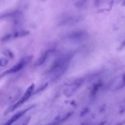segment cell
<instances>
[{
    "instance_id": "cell-4",
    "label": "cell",
    "mask_w": 125,
    "mask_h": 125,
    "mask_svg": "<svg viewBox=\"0 0 125 125\" xmlns=\"http://www.w3.org/2000/svg\"><path fill=\"white\" fill-rule=\"evenodd\" d=\"M88 33L84 30H77L71 32L66 34L67 40L73 42H80L84 41L88 37Z\"/></svg>"
},
{
    "instance_id": "cell-9",
    "label": "cell",
    "mask_w": 125,
    "mask_h": 125,
    "mask_svg": "<svg viewBox=\"0 0 125 125\" xmlns=\"http://www.w3.org/2000/svg\"><path fill=\"white\" fill-rule=\"evenodd\" d=\"M101 83H97L94 85V86L91 90V95L92 96H94L96 94L98 90L99 89V88L101 86Z\"/></svg>"
},
{
    "instance_id": "cell-1",
    "label": "cell",
    "mask_w": 125,
    "mask_h": 125,
    "mask_svg": "<svg viewBox=\"0 0 125 125\" xmlns=\"http://www.w3.org/2000/svg\"><path fill=\"white\" fill-rule=\"evenodd\" d=\"M74 55V53L73 52L63 53L55 60L49 71L52 81H55L57 80L65 73L69 67Z\"/></svg>"
},
{
    "instance_id": "cell-2",
    "label": "cell",
    "mask_w": 125,
    "mask_h": 125,
    "mask_svg": "<svg viewBox=\"0 0 125 125\" xmlns=\"http://www.w3.org/2000/svg\"><path fill=\"white\" fill-rule=\"evenodd\" d=\"M32 56H28L23 57L17 64H15L12 67L1 73L0 77L1 78L6 75L17 72L20 71L22 68H23L28 63H29V62H30V61L32 60Z\"/></svg>"
},
{
    "instance_id": "cell-10",
    "label": "cell",
    "mask_w": 125,
    "mask_h": 125,
    "mask_svg": "<svg viewBox=\"0 0 125 125\" xmlns=\"http://www.w3.org/2000/svg\"><path fill=\"white\" fill-rule=\"evenodd\" d=\"M8 63V60L7 59L4 57H1L0 62V65L1 67L5 66Z\"/></svg>"
},
{
    "instance_id": "cell-12",
    "label": "cell",
    "mask_w": 125,
    "mask_h": 125,
    "mask_svg": "<svg viewBox=\"0 0 125 125\" xmlns=\"http://www.w3.org/2000/svg\"><path fill=\"white\" fill-rule=\"evenodd\" d=\"M5 55L7 57H9L10 58H13V56L14 55H13V53H12V52L11 51H10L9 50L7 49L6 51H5Z\"/></svg>"
},
{
    "instance_id": "cell-8",
    "label": "cell",
    "mask_w": 125,
    "mask_h": 125,
    "mask_svg": "<svg viewBox=\"0 0 125 125\" xmlns=\"http://www.w3.org/2000/svg\"><path fill=\"white\" fill-rule=\"evenodd\" d=\"M54 51H55L53 50H48L47 51H45L37 60L35 63V65L36 66H40L42 65L45 62L49 55Z\"/></svg>"
},
{
    "instance_id": "cell-11",
    "label": "cell",
    "mask_w": 125,
    "mask_h": 125,
    "mask_svg": "<svg viewBox=\"0 0 125 125\" xmlns=\"http://www.w3.org/2000/svg\"><path fill=\"white\" fill-rule=\"evenodd\" d=\"M48 85V83H45V84H44L43 85H42L40 87H39L38 89H36V91L34 93H39V92L43 90V89H44Z\"/></svg>"
},
{
    "instance_id": "cell-6",
    "label": "cell",
    "mask_w": 125,
    "mask_h": 125,
    "mask_svg": "<svg viewBox=\"0 0 125 125\" xmlns=\"http://www.w3.org/2000/svg\"><path fill=\"white\" fill-rule=\"evenodd\" d=\"M29 34L28 31L26 30H20L15 31L12 33L5 35L1 39V41L6 42L12 39H15L18 37H21L25 36Z\"/></svg>"
},
{
    "instance_id": "cell-3",
    "label": "cell",
    "mask_w": 125,
    "mask_h": 125,
    "mask_svg": "<svg viewBox=\"0 0 125 125\" xmlns=\"http://www.w3.org/2000/svg\"><path fill=\"white\" fill-rule=\"evenodd\" d=\"M83 78H78L66 84L67 87L64 90V95L67 97L71 96L83 85Z\"/></svg>"
},
{
    "instance_id": "cell-13",
    "label": "cell",
    "mask_w": 125,
    "mask_h": 125,
    "mask_svg": "<svg viewBox=\"0 0 125 125\" xmlns=\"http://www.w3.org/2000/svg\"><path fill=\"white\" fill-rule=\"evenodd\" d=\"M102 0H95V4L96 6L99 5L101 2Z\"/></svg>"
},
{
    "instance_id": "cell-7",
    "label": "cell",
    "mask_w": 125,
    "mask_h": 125,
    "mask_svg": "<svg viewBox=\"0 0 125 125\" xmlns=\"http://www.w3.org/2000/svg\"><path fill=\"white\" fill-rule=\"evenodd\" d=\"M34 106L33 105L28 107V108H26L23 110H22L20 111H19L16 114H14L13 116H12L5 123H4V125H9L13 123H14L15 122L17 121L19 119H20L21 117H22L26 112H27L29 110L32 109V108Z\"/></svg>"
},
{
    "instance_id": "cell-5",
    "label": "cell",
    "mask_w": 125,
    "mask_h": 125,
    "mask_svg": "<svg viewBox=\"0 0 125 125\" xmlns=\"http://www.w3.org/2000/svg\"><path fill=\"white\" fill-rule=\"evenodd\" d=\"M34 87V84L33 83L31 84L28 88L26 89V91L24 93V94L21 97L20 99L15 104H14L11 108V111H14L16 108H18L21 104L26 102L31 96L32 92L33 91Z\"/></svg>"
}]
</instances>
